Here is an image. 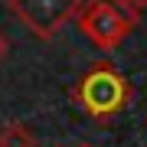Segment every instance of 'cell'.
Masks as SVG:
<instances>
[{"instance_id":"obj_1","label":"cell","mask_w":147,"mask_h":147,"mask_svg":"<svg viewBox=\"0 0 147 147\" xmlns=\"http://www.w3.org/2000/svg\"><path fill=\"white\" fill-rule=\"evenodd\" d=\"M72 98H75V105H79L88 118L108 121V118L121 115V111L131 105L134 88H131V82H127L115 65L101 62V65H92L88 72L75 82Z\"/></svg>"},{"instance_id":"obj_2","label":"cell","mask_w":147,"mask_h":147,"mask_svg":"<svg viewBox=\"0 0 147 147\" xmlns=\"http://www.w3.org/2000/svg\"><path fill=\"white\" fill-rule=\"evenodd\" d=\"M141 23V7L131 0H88L75 13V26L98 49H115Z\"/></svg>"},{"instance_id":"obj_3","label":"cell","mask_w":147,"mask_h":147,"mask_svg":"<svg viewBox=\"0 0 147 147\" xmlns=\"http://www.w3.org/2000/svg\"><path fill=\"white\" fill-rule=\"evenodd\" d=\"M85 0H7V10L26 26L33 36L53 39L65 23L75 20Z\"/></svg>"},{"instance_id":"obj_4","label":"cell","mask_w":147,"mask_h":147,"mask_svg":"<svg viewBox=\"0 0 147 147\" xmlns=\"http://www.w3.org/2000/svg\"><path fill=\"white\" fill-rule=\"evenodd\" d=\"M0 147H36V134L20 121L3 124L0 127Z\"/></svg>"},{"instance_id":"obj_5","label":"cell","mask_w":147,"mask_h":147,"mask_svg":"<svg viewBox=\"0 0 147 147\" xmlns=\"http://www.w3.org/2000/svg\"><path fill=\"white\" fill-rule=\"evenodd\" d=\"M7 53H10V42H7V36H3V33H0V62H3V59H7Z\"/></svg>"},{"instance_id":"obj_6","label":"cell","mask_w":147,"mask_h":147,"mask_svg":"<svg viewBox=\"0 0 147 147\" xmlns=\"http://www.w3.org/2000/svg\"><path fill=\"white\" fill-rule=\"evenodd\" d=\"M131 3H137V7H147V0H131Z\"/></svg>"},{"instance_id":"obj_7","label":"cell","mask_w":147,"mask_h":147,"mask_svg":"<svg viewBox=\"0 0 147 147\" xmlns=\"http://www.w3.org/2000/svg\"><path fill=\"white\" fill-rule=\"evenodd\" d=\"M75 147H92V144H75Z\"/></svg>"}]
</instances>
